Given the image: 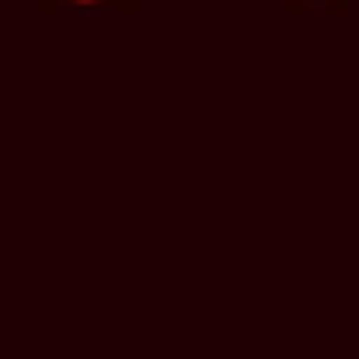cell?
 <instances>
[{
    "label": "cell",
    "instance_id": "cell-3",
    "mask_svg": "<svg viewBox=\"0 0 359 359\" xmlns=\"http://www.w3.org/2000/svg\"><path fill=\"white\" fill-rule=\"evenodd\" d=\"M137 5H141V0H137Z\"/></svg>",
    "mask_w": 359,
    "mask_h": 359
},
{
    "label": "cell",
    "instance_id": "cell-2",
    "mask_svg": "<svg viewBox=\"0 0 359 359\" xmlns=\"http://www.w3.org/2000/svg\"><path fill=\"white\" fill-rule=\"evenodd\" d=\"M282 9L296 18H332V14H346L351 0H282Z\"/></svg>",
    "mask_w": 359,
    "mask_h": 359
},
{
    "label": "cell",
    "instance_id": "cell-1",
    "mask_svg": "<svg viewBox=\"0 0 359 359\" xmlns=\"http://www.w3.org/2000/svg\"><path fill=\"white\" fill-rule=\"evenodd\" d=\"M41 14L55 18H100V14H137V0H36Z\"/></svg>",
    "mask_w": 359,
    "mask_h": 359
}]
</instances>
